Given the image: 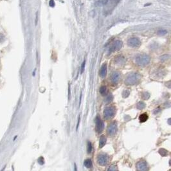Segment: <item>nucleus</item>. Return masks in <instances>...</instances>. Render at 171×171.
<instances>
[{
  "label": "nucleus",
  "instance_id": "obj_17",
  "mask_svg": "<svg viewBox=\"0 0 171 171\" xmlns=\"http://www.w3.org/2000/svg\"><path fill=\"white\" fill-rule=\"evenodd\" d=\"M116 63H117L118 64H123L124 62H125V59H124V57H117V59H116L115 61Z\"/></svg>",
  "mask_w": 171,
  "mask_h": 171
},
{
  "label": "nucleus",
  "instance_id": "obj_8",
  "mask_svg": "<svg viewBox=\"0 0 171 171\" xmlns=\"http://www.w3.org/2000/svg\"><path fill=\"white\" fill-rule=\"evenodd\" d=\"M95 124H96V131L98 132H102L104 128V124L98 117H97L95 119Z\"/></svg>",
  "mask_w": 171,
  "mask_h": 171
},
{
  "label": "nucleus",
  "instance_id": "obj_13",
  "mask_svg": "<svg viewBox=\"0 0 171 171\" xmlns=\"http://www.w3.org/2000/svg\"><path fill=\"white\" fill-rule=\"evenodd\" d=\"M106 143V138L104 135H102L99 140V147L102 148Z\"/></svg>",
  "mask_w": 171,
  "mask_h": 171
},
{
  "label": "nucleus",
  "instance_id": "obj_12",
  "mask_svg": "<svg viewBox=\"0 0 171 171\" xmlns=\"http://www.w3.org/2000/svg\"><path fill=\"white\" fill-rule=\"evenodd\" d=\"M119 1H120V0H107V3H106V5H110V9L109 10H111V7H113V9Z\"/></svg>",
  "mask_w": 171,
  "mask_h": 171
},
{
  "label": "nucleus",
  "instance_id": "obj_4",
  "mask_svg": "<svg viewBox=\"0 0 171 171\" xmlns=\"http://www.w3.org/2000/svg\"><path fill=\"white\" fill-rule=\"evenodd\" d=\"M118 131V127L117 122H114L111 123L107 127V134L110 136H114L116 133H117Z\"/></svg>",
  "mask_w": 171,
  "mask_h": 171
},
{
  "label": "nucleus",
  "instance_id": "obj_9",
  "mask_svg": "<svg viewBox=\"0 0 171 171\" xmlns=\"http://www.w3.org/2000/svg\"><path fill=\"white\" fill-rule=\"evenodd\" d=\"M120 79V73L118 72H113L111 76V82L113 85H117Z\"/></svg>",
  "mask_w": 171,
  "mask_h": 171
},
{
  "label": "nucleus",
  "instance_id": "obj_21",
  "mask_svg": "<svg viewBox=\"0 0 171 171\" xmlns=\"http://www.w3.org/2000/svg\"><path fill=\"white\" fill-rule=\"evenodd\" d=\"M87 153H91V150H92V145H91V142H87Z\"/></svg>",
  "mask_w": 171,
  "mask_h": 171
},
{
  "label": "nucleus",
  "instance_id": "obj_25",
  "mask_svg": "<svg viewBox=\"0 0 171 171\" xmlns=\"http://www.w3.org/2000/svg\"><path fill=\"white\" fill-rule=\"evenodd\" d=\"M38 163H39L40 165H43V164H44L45 162H44V158L43 157H40V158L38 159Z\"/></svg>",
  "mask_w": 171,
  "mask_h": 171
},
{
  "label": "nucleus",
  "instance_id": "obj_18",
  "mask_svg": "<svg viewBox=\"0 0 171 171\" xmlns=\"http://www.w3.org/2000/svg\"><path fill=\"white\" fill-rule=\"evenodd\" d=\"M159 153L161 156H165L167 154L168 151L166 149H160L159 150Z\"/></svg>",
  "mask_w": 171,
  "mask_h": 171
},
{
  "label": "nucleus",
  "instance_id": "obj_20",
  "mask_svg": "<svg viewBox=\"0 0 171 171\" xmlns=\"http://www.w3.org/2000/svg\"><path fill=\"white\" fill-rule=\"evenodd\" d=\"M113 95H112V94H109V95H107V97H106L105 101H106V102H110L113 100Z\"/></svg>",
  "mask_w": 171,
  "mask_h": 171
},
{
  "label": "nucleus",
  "instance_id": "obj_6",
  "mask_svg": "<svg viewBox=\"0 0 171 171\" xmlns=\"http://www.w3.org/2000/svg\"><path fill=\"white\" fill-rule=\"evenodd\" d=\"M122 42L121 41L117 40L116 41H115L114 43H113V45L111 46L110 48H109V52L111 53L115 51H118L120 49H121V48L122 47Z\"/></svg>",
  "mask_w": 171,
  "mask_h": 171
},
{
  "label": "nucleus",
  "instance_id": "obj_5",
  "mask_svg": "<svg viewBox=\"0 0 171 171\" xmlns=\"http://www.w3.org/2000/svg\"><path fill=\"white\" fill-rule=\"evenodd\" d=\"M109 158L107 155H105V154H100L98 156L97 161L98 163L101 166H105L109 162Z\"/></svg>",
  "mask_w": 171,
  "mask_h": 171
},
{
  "label": "nucleus",
  "instance_id": "obj_27",
  "mask_svg": "<svg viewBox=\"0 0 171 171\" xmlns=\"http://www.w3.org/2000/svg\"><path fill=\"white\" fill-rule=\"evenodd\" d=\"M50 6H51V7H54L55 3H54V0H51V1H50Z\"/></svg>",
  "mask_w": 171,
  "mask_h": 171
},
{
  "label": "nucleus",
  "instance_id": "obj_19",
  "mask_svg": "<svg viewBox=\"0 0 171 171\" xmlns=\"http://www.w3.org/2000/svg\"><path fill=\"white\" fill-rule=\"evenodd\" d=\"M145 103H143V102H140L139 103H138L137 108L138 109L142 110V109H143V108H145Z\"/></svg>",
  "mask_w": 171,
  "mask_h": 171
},
{
  "label": "nucleus",
  "instance_id": "obj_14",
  "mask_svg": "<svg viewBox=\"0 0 171 171\" xmlns=\"http://www.w3.org/2000/svg\"><path fill=\"white\" fill-rule=\"evenodd\" d=\"M100 94L102 96H106L107 94V87L104 86H101L100 88Z\"/></svg>",
  "mask_w": 171,
  "mask_h": 171
},
{
  "label": "nucleus",
  "instance_id": "obj_1",
  "mask_svg": "<svg viewBox=\"0 0 171 171\" xmlns=\"http://www.w3.org/2000/svg\"><path fill=\"white\" fill-rule=\"evenodd\" d=\"M150 58L148 55L138 54L135 58V62L140 66H145L150 62Z\"/></svg>",
  "mask_w": 171,
  "mask_h": 171
},
{
  "label": "nucleus",
  "instance_id": "obj_28",
  "mask_svg": "<svg viewBox=\"0 0 171 171\" xmlns=\"http://www.w3.org/2000/svg\"><path fill=\"white\" fill-rule=\"evenodd\" d=\"M170 119H169V124L170 125Z\"/></svg>",
  "mask_w": 171,
  "mask_h": 171
},
{
  "label": "nucleus",
  "instance_id": "obj_22",
  "mask_svg": "<svg viewBox=\"0 0 171 171\" xmlns=\"http://www.w3.org/2000/svg\"><path fill=\"white\" fill-rule=\"evenodd\" d=\"M167 32L166 30H159L158 32V34L160 35H165V34H166Z\"/></svg>",
  "mask_w": 171,
  "mask_h": 171
},
{
  "label": "nucleus",
  "instance_id": "obj_24",
  "mask_svg": "<svg viewBox=\"0 0 171 171\" xmlns=\"http://www.w3.org/2000/svg\"><path fill=\"white\" fill-rule=\"evenodd\" d=\"M85 61H84V62H83V64H82V66H81V72H80V73H83V72H84V68H85Z\"/></svg>",
  "mask_w": 171,
  "mask_h": 171
},
{
  "label": "nucleus",
  "instance_id": "obj_15",
  "mask_svg": "<svg viewBox=\"0 0 171 171\" xmlns=\"http://www.w3.org/2000/svg\"><path fill=\"white\" fill-rule=\"evenodd\" d=\"M149 117L148 115H147L146 113H143V114H142L139 117V120L140 121V122H145L147 121L148 120Z\"/></svg>",
  "mask_w": 171,
  "mask_h": 171
},
{
  "label": "nucleus",
  "instance_id": "obj_11",
  "mask_svg": "<svg viewBox=\"0 0 171 171\" xmlns=\"http://www.w3.org/2000/svg\"><path fill=\"white\" fill-rule=\"evenodd\" d=\"M99 75L102 78H104L107 75V65L106 63L102 64L99 71Z\"/></svg>",
  "mask_w": 171,
  "mask_h": 171
},
{
  "label": "nucleus",
  "instance_id": "obj_10",
  "mask_svg": "<svg viewBox=\"0 0 171 171\" xmlns=\"http://www.w3.org/2000/svg\"><path fill=\"white\" fill-rule=\"evenodd\" d=\"M136 168L138 170H147V164L145 161H140L136 163Z\"/></svg>",
  "mask_w": 171,
  "mask_h": 171
},
{
  "label": "nucleus",
  "instance_id": "obj_16",
  "mask_svg": "<svg viewBox=\"0 0 171 171\" xmlns=\"http://www.w3.org/2000/svg\"><path fill=\"white\" fill-rule=\"evenodd\" d=\"M84 166L86 167V168H87V169H90V168H91L93 166V164H92V161H91V160H86L85 161H84Z\"/></svg>",
  "mask_w": 171,
  "mask_h": 171
},
{
  "label": "nucleus",
  "instance_id": "obj_23",
  "mask_svg": "<svg viewBox=\"0 0 171 171\" xmlns=\"http://www.w3.org/2000/svg\"><path fill=\"white\" fill-rule=\"evenodd\" d=\"M118 169L117 168V166H115V165H112L111 167H110L108 169V170H117Z\"/></svg>",
  "mask_w": 171,
  "mask_h": 171
},
{
  "label": "nucleus",
  "instance_id": "obj_7",
  "mask_svg": "<svg viewBox=\"0 0 171 171\" xmlns=\"http://www.w3.org/2000/svg\"><path fill=\"white\" fill-rule=\"evenodd\" d=\"M128 44L131 47H138L140 46L141 41L137 37H132L130 38L128 41Z\"/></svg>",
  "mask_w": 171,
  "mask_h": 171
},
{
  "label": "nucleus",
  "instance_id": "obj_3",
  "mask_svg": "<svg viewBox=\"0 0 171 171\" xmlns=\"http://www.w3.org/2000/svg\"><path fill=\"white\" fill-rule=\"evenodd\" d=\"M115 115V109L113 107H107L104 111V117L106 120L112 118Z\"/></svg>",
  "mask_w": 171,
  "mask_h": 171
},
{
  "label": "nucleus",
  "instance_id": "obj_26",
  "mask_svg": "<svg viewBox=\"0 0 171 171\" xmlns=\"http://www.w3.org/2000/svg\"><path fill=\"white\" fill-rule=\"evenodd\" d=\"M124 94H125V97H128L129 96V91H127V90H125V91H124V92L123 93V95H124Z\"/></svg>",
  "mask_w": 171,
  "mask_h": 171
},
{
  "label": "nucleus",
  "instance_id": "obj_2",
  "mask_svg": "<svg viewBox=\"0 0 171 171\" xmlns=\"http://www.w3.org/2000/svg\"><path fill=\"white\" fill-rule=\"evenodd\" d=\"M139 80V75L135 73L128 74L125 77V83L127 85H134Z\"/></svg>",
  "mask_w": 171,
  "mask_h": 171
}]
</instances>
